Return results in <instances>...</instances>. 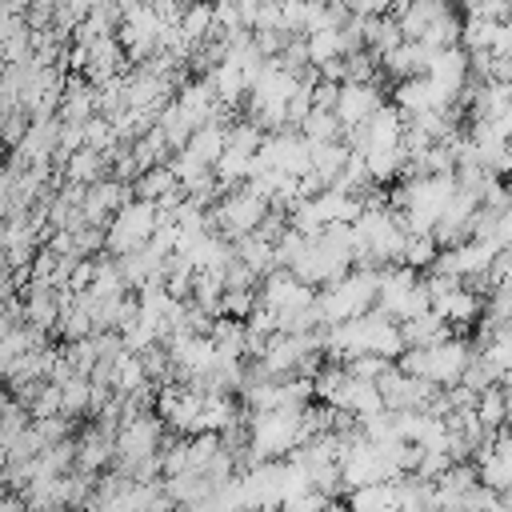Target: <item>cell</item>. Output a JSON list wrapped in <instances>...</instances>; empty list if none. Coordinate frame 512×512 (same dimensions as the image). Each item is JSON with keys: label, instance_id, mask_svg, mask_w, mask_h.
<instances>
[{"label": "cell", "instance_id": "cell-1", "mask_svg": "<svg viewBox=\"0 0 512 512\" xmlns=\"http://www.w3.org/2000/svg\"><path fill=\"white\" fill-rule=\"evenodd\" d=\"M320 348H328L332 356L356 360V356H380V360H400L404 356V340H400V324H392L388 316H380L376 308L344 320V324H328L320 328Z\"/></svg>", "mask_w": 512, "mask_h": 512}, {"label": "cell", "instance_id": "cell-2", "mask_svg": "<svg viewBox=\"0 0 512 512\" xmlns=\"http://www.w3.org/2000/svg\"><path fill=\"white\" fill-rule=\"evenodd\" d=\"M308 408V404H304ZM304 408H276V412H252L244 424V452L240 460L252 468L260 460H288L304 440H312L308 432V412Z\"/></svg>", "mask_w": 512, "mask_h": 512}, {"label": "cell", "instance_id": "cell-3", "mask_svg": "<svg viewBox=\"0 0 512 512\" xmlns=\"http://www.w3.org/2000/svg\"><path fill=\"white\" fill-rule=\"evenodd\" d=\"M376 276H380V268L352 264L336 284L320 288V296H316V312H320L324 328L372 312V308H376Z\"/></svg>", "mask_w": 512, "mask_h": 512}, {"label": "cell", "instance_id": "cell-4", "mask_svg": "<svg viewBox=\"0 0 512 512\" xmlns=\"http://www.w3.org/2000/svg\"><path fill=\"white\" fill-rule=\"evenodd\" d=\"M472 348H468V340H444V344H436V348H408L400 360H396V368L404 372V376H416V380H424V384H432V388H456L460 380H464V372H468V364H472Z\"/></svg>", "mask_w": 512, "mask_h": 512}, {"label": "cell", "instance_id": "cell-5", "mask_svg": "<svg viewBox=\"0 0 512 512\" xmlns=\"http://www.w3.org/2000/svg\"><path fill=\"white\" fill-rule=\"evenodd\" d=\"M376 312L388 316L392 324H408V320L432 312L428 296L420 288V276L404 264H384L376 276Z\"/></svg>", "mask_w": 512, "mask_h": 512}, {"label": "cell", "instance_id": "cell-6", "mask_svg": "<svg viewBox=\"0 0 512 512\" xmlns=\"http://www.w3.org/2000/svg\"><path fill=\"white\" fill-rule=\"evenodd\" d=\"M156 224H160V208L152 204V200H128L112 220H108V228H104V248L120 260V256H132V252H140L148 240H152V232H156Z\"/></svg>", "mask_w": 512, "mask_h": 512}, {"label": "cell", "instance_id": "cell-7", "mask_svg": "<svg viewBox=\"0 0 512 512\" xmlns=\"http://www.w3.org/2000/svg\"><path fill=\"white\" fill-rule=\"evenodd\" d=\"M268 200L252 188V184H244V188H236V192H228L220 204H216V212L208 216V220H216L220 228H224V240H240V236H252L264 220H268Z\"/></svg>", "mask_w": 512, "mask_h": 512}, {"label": "cell", "instance_id": "cell-8", "mask_svg": "<svg viewBox=\"0 0 512 512\" xmlns=\"http://www.w3.org/2000/svg\"><path fill=\"white\" fill-rule=\"evenodd\" d=\"M264 312H272V316H288V312H304V308H312L316 304V292L304 284V280H296L288 268H272L268 276H264V284H260V300H256Z\"/></svg>", "mask_w": 512, "mask_h": 512}, {"label": "cell", "instance_id": "cell-9", "mask_svg": "<svg viewBox=\"0 0 512 512\" xmlns=\"http://www.w3.org/2000/svg\"><path fill=\"white\" fill-rule=\"evenodd\" d=\"M496 256H500V252H492L488 244L464 240V244H456V248H444V252L436 256L432 272L452 276V280H460V284H472V280H488V268H492Z\"/></svg>", "mask_w": 512, "mask_h": 512}, {"label": "cell", "instance_id": "cell-10", "mask_svg": "<svg viewBox=\"0 0 512 512\" xmlns=\"http://www.w3.org/2000/svg\"><path fill=\"white\" fill-rule=\"evenodd\" d=\"M384 108V96H380V84L372 80V84H340L336 88V120H340V128L344 132H352V128H360L372 112H380Z\"/></svg>", "mask_w": 512, "mask_h": 512}, {"label": "cell", "instance_id": "cell-11", "mask_svg": "<svg viewBox=\"0 0 512 512\" xmlns=\"http://www.w3.org/2000/svg\"><path fill=\"white\" fill-rule=\"evenodd\" d=\"M468 72H472V56H468L460 44H452V48H440V52L432 56L424 80L436 84L448 100H460V92L468 88Z\"/></svg>", "mask_w": 512, "mask_h": 512}, {"label": "cell", "instance_id": "cell-12", "mask_svg": "<svg viewBox=\"0 0 512 512\" xmlns=\"http://www.w3.org/2000/svg\"><path fill=\"white\" fill-rule=\"evenodd\" d=\"M432 56H436V52H432L428 44H420V40H400V44L388 48L380 60H384V68H388L392 76H400V80H416V76L428 72Z\"/></svg>", "mask_w": 512, "mask_h": 512}, {"label": "cell", "instance_id": "cell-13", "mask_svg": "<svg viewBox=\"0 0 512 512\" xmlns=\"http://www.w3.org/2000/svg\"><path fill=\"white\" fill-rule=\"evenodd\" d=\"M344 508L348 512H396L400 508L396 480H380V484H364V488L344 492Z\"/></svg>", "mask_w": 512, "mask_h": 512}, {"label": "cell", "instance_id": "cell-14", "mask_svg": "<svg viewBox=\"0 0 512 512\" xmlns=\"http://www.w3.org/2000/svg\"><path fill=\"white\" fill-rule=\"evenodd\" d=\"M400 340H404V352L408 348H436V344L452 340V324H444L436 312H424V316L400 324Z\"/></svg>", "mask_w": 512, "mask_h": 512}, {"label": "cell", "instance_id": "cell-15", "mask_svg": "<svg viewBox=\"0 0 512 512\" xmlns=\"http://www.w3.org/2000/svg\"><path fill=\"white\" fill-rule=\"evenodd\" d=\"M112 448H116V428H108V424L92 428V432L76 444V468H80L84 476L96 472V468H104V464L112 460Z\"/></svg>", "mask_w": 512, "mask_h": 512}, {"label": "cell", "instance_id": "cell-16", "mask_svg": "<svg viewBox=\"0 0 512 512\" xmlns=\"http://www.w3.org/2000/svg\"><path fill=\"white\" fill-rule=\"evenodd\" d=\"M224 148H228V124L224 120H212V124H204V128H196L192 136H188V144H184V152H192L200 164H216L220 156H224Z\"/></svg>", "mask_w": 512, "mask_h": 512}, {"label": "cell", "instance_id": "cell-17", "mask_svg": "<svg viewBox=\"0 0 512 512\" xmlns=\"http://www.w3.org/2000/svg\"><path fill=\"white\" fill-rule=\"evenodd\" d=\"M348 156H352V148L344 144V140H328V144H312V176L324 184V188H332L336 184V176L344 172V164H348Z\"/></svg>", "mask_w": 512, "mask_h": 512}, {"label": "cell", "instance_id": "cell-18", "mask_svg": "<svg viewBox=\"0 0 512 512\" xmlns=\"http://www.w3.org/2000/svg\"><path fill=\"white\" fill-rule=\"evenodd\" d=\"M444 324H472L480 312H484V300H480V292H472V288H456L452 296H444L436 308H432Z\"/></svg>", "mask_w": 512, "mask_h": 512}, {"label": "cell", "instance_id": "cell-19", "mask_svg": "<svg viewBox=\"0 0 512 512\" xmlns=\"http://www.w3.org/2000/svg\"><path fill=\"white\" fill-rule=\"evenodd\" d=\"M64 176L76 188H92L96 180H104V156L92 148H76L72 156H64Z\"/></svg>", "mask_w": 512, "mask_h": 512}, {"label": "cell", "instance_id": "cell-20", "mask_svg": "<svg viewBox=\"0 0 512 512\" xmlns=\"http://www.w3.org/2000/svg\"><path fill=\"white\" fill-rule=\"evenodd\" d=\"M296 132H300L308 144H328V140H340V136H344L336 112H320V108H312V112L296 124Z\"/></svg>", "mask_w": 512, "mask_h": 512}, {"label": "cell", "instance_id": "cell-21", "mask_svg": "<svg viewBox=\"0 0 512 512\" xmlns=\"http://www.w3.org/2000/svg\"><path fill=\"white\" fill-rule=\"evenodd\" d=\"M472 412H476V420H480V428H484V432H496V428H504V416H508V404H504V388H484V392L476 396Z\"/></svg>", "mask_w": 512, "mask_h": 512}, {"label": "cell", "instance_id": "cell-22", "mask_svg": "<svg viewBox=\"0 0 512 512\" xmlns=\"http://www.w3.org/2000/svg\"><path fill=\"white\" fill-rule=\"evenodd\" d=\"M436 256H440V248H436L432 236H408L404 240V252H400V264L412 268V272H424V268L436 264Z\"/></svg>", "mask_w": 512, "mask_h": 512}, {"label": "cell", "instance_id": "cell-23", "mask_svg": "<svg viewBox=\"0 0 512 512\" xmlns=\"http://www.w3.org/2000/svg\"><path fill=\"white\" fill-rule=\"evenodd\" d=\"M464 16L488 20V24H504V20H512V4H504V0H472L464 8Z\"/></svg>", "mask_w": 512, "mask_h": 512}, {"label": "cell", "instance_id": "cell-24", "mask_svg": "<svg viewBox=\"0 0 512 512\" xmlns=\"http://www.w3.org/2000/svg\"><path fill=\"white\" fill-rule=\"evenodd\" d=\"M324 508H328V496L304 492V496H296V500H284L276 512H324Z\"/></svg>", "mask_w": 512, "mask_h": 512}, {"label": "cell", "instance_id": "cell-25", "mask_svg": "<svg viewBox=\"0 0 512 512\" xmlns=\"http://www.w3.org/2000/svg\"><path fill=\"white\" fill-rule=\"evenodd\" d=\"M504 404H508V416H504V428H512V392H504Z\"/></svg>", "mask_w": 512, "mask_h": 512}]
</instances>
